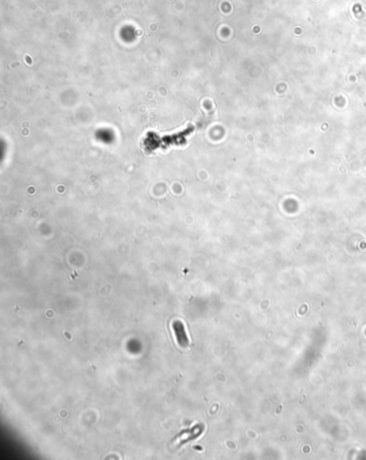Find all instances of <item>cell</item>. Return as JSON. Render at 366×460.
<instances>
[{
    "label": "cell",
    "mask_w": 366,
    "mask_h": 460,
    "mask_svg": "<svg viewBox=\"0 0 366 460\" xmlns=\"http://www.w3.org/2000/svg\"><path fill=\"white\" fill-rule=\"evenodd\" d=\"M203 430H204V425L198 424V425L194 426L192 428L182 430V433H180L176 437L174 438V440H180L178 445H182V444H185V443H187L189 441H192V440L196 439L198 437H200L202 435V433H203Z\"/></svg>",
    "instance_id": "cell-1"
},
{
    "label": "cell",
    "mask_w": 366,
    "mask_h": 460,
    "mask_svg": "<svg viewBox=\"0 0 366 460\" xmlns=\"http://www.w3.org/2000/svg\"><path fill=\"white\" fill-rule=\"evenodd\" d=\"M172 327H173L175 337H176L178 345L180 347H182V348H187L188 345H189V339H188L187 335H186L185 326H184V324H182V321L175 320L173 322V324H172Z\"/></svg>",
    "instance_id": "cell-2"
}]
</instances>
